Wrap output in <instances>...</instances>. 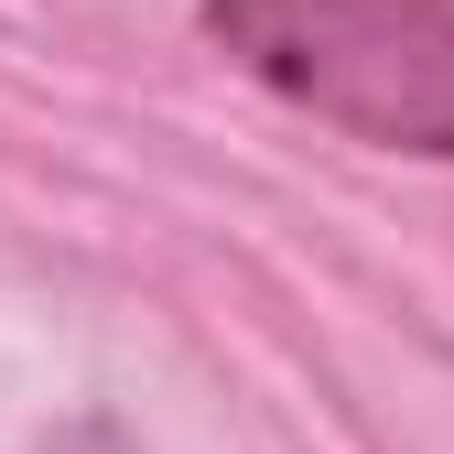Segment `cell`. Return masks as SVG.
<instances>
[{"mask_svg":"<svg viewBox=\"0 0 454 454\" xmlns=\"http://www.w3.org/2000/svg\"><path fill=\"white\" fill-rule=\"evenodd\" d=\"M206 43L347 141L454 162V0H206Z\"/></svg>","mask_w":454,"mask_h":454,"instance_id":"6da1fadb","label":"cell"}]
</instances>
